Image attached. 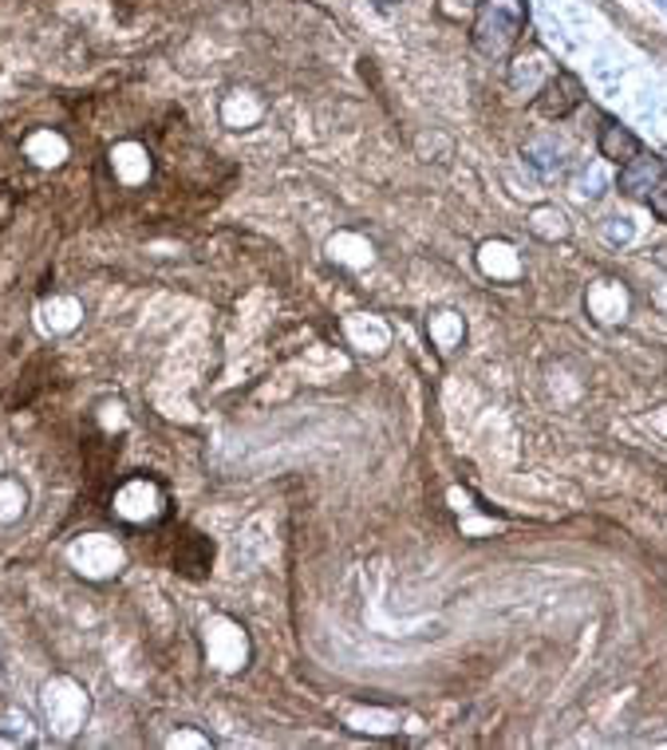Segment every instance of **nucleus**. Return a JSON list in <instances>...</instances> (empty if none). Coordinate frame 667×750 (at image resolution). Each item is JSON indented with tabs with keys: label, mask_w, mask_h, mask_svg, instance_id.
Masks as SVG:
<instances>
[{
	"label": "nucleus",
	"mask_w": 667,
	"mask_h": 750,
	"mask_svg": "<svg viewBox=\"0 0 667 750\" xmlns=\"http://www.w3.org/2000/svg\"><path fill=\"white\" fill-rule=\"evenodd\" d=\"M553 63H549V56L541 52V48H533L529 56H513L510 63V88L513 91H526V96H538L541 88H546V79L553 76Z\"/></svg>",
	"instance_id": "obj_6"
},
{
	"label": "nucleus",
	"mask_w": 667,
	"mask_h": 750,
	"mask_svg": "<svg viewBox=\"0 0 667 750\" xmlns=\"http://www.w3.org/2000/svg\"><path fill=\"white\" fill-rule=\"evenodd\" d=\"M139 494H143V478L122 482L119 494H115V510H119L122 517H130V522H143V517L150 522V517L163 514V490L150 486L147 497H139Z\"/></svg>",
	"instance_id": "obj_5"
},
{
	"label": "nucleus",
	"mask_w": 667,
	"mask_h": 750,
	"mask_svg": "<svg viewBox=\"0 0 667 750\" xmlns=\"http://www.w3.org/2000/svg\"><path fill=\"white\" fill-rule=\"evenodd\" d=\"M533 99H538V111L546 115V119H569V115L585 103V88L572 71H553V76L546 79V88Z\"/></svg>",
	"instance_id": "obj_2"
},
{
	"label": "nucleus",
	"mask_w": 667,
	"mask_h": 750,
	"mask_svg": "<svg viewBox=\"0 0 667 750\" xmlns=\"http://www.w3.org/2000/svg\"><path fill=\"white\" fill-rule=\"evenodd\" d=\"M209 565H214V541H206L194 530L178 533V541H174V573L198 581V576L209 573Z\"/></svg>",
	"instance_id": "obj_4"
},
{
	"label": "nucleus",
	"mask_w": 667,
	"mask_h": 750,
	"mask_svg": "<svg viewBox=\"0 0 667 750\" xmlns=\"http://www.w3.org/2000/svg\"><path fill=\"white\" fill-rule=\"evenodd\" d=\"M482 0H442V12L447 17H462V12H474Z\"/></svg>",
	"instance_id": "obj_10"
},
{
	"label": "nucleus",
	"mask_w": 667,
	"mask_h": 750,
	"mask_svg": "<svg viewBox=\"0 0 667 750\" xmlns=\"http://www.w3.org/2000/svg\"><path fill=\"white\" fill-rule=\"evenodd\" d=\"M667 175V162L659 155H636L632 162L620 166V194L632 201H648V194L659 186V178Z\"/></svg>",
	"instance_id": "obj_3"
},
{
	"label": "nucleus",
	"mask_w": 667,
	"mask_h": 750,
	"mask_svg": "<svg viewBox=\"0 0 667 750\" xmlns=\"http://www.w3.org/2000/svg\"><path fill=\"white\" fill-rule=\"evenodd\" d=\"M597 147H600V158H608V162L616 166L632 162V158L640 155V139H636L628 127H620V122H605V127H600Z\"/></svg>",
	"instance_id": "obj_7"
},
{
	"label": "nucleus",
	"mask_w": 667,
	"mask_h": 750,
	"mask_svg": "<svg viewBox=\"0 0 667 750\" xmlns=\"http://www.w3.org/2000/svg\"><path fill=\"white\" fill-rule=\"evenodd\" d=\"M648 210H651V218H659L667 226V175L659 178V186L648 194Z\"/></svg>",
	"instance_id": "obj_9"
},
{
	"label": "nucleus",
	"mask_w": 667,
	"mask_h": 750,
	"mask_svg": "<svg viewBox=\"0 0 667 750\" xmlns=\"http://www.w3.org/2000/svg\"><path fill=\"white\" fill-rule=\"evenodd\" d=\"M24 486L12 478H0V522H17L20 514H24Z\"/></svg>",
	"instance_id": "obj_8"
},
{
	"label": "nucleus",
	"mask_w": 667,
	"mask_h": 750,
	"mask_svg": "<svg viewBox=\"0 0 667 750\" xmlns=\"http://www.w3.org/2000/svg\"><path fill=\"white\" fill-rule=\"evenodd\" d=\"M526 0H482L474 9L470 40L482 56H510L526 36Z\"/></svg>",
	"instance_id": "obj_1"
}]
</instances>
